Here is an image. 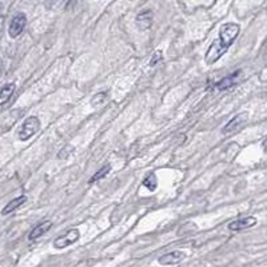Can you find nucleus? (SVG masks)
<instances>
[{"mask_svg":"<svg viewBox=\"0 0 267 267\" xmlns=\"http://www.w3.org/2000/svg\"><path fill=\"white\" fill-rule=\"evenodd\" d=\"M184 258H186V252H183L180 250H174L159 256L158 262L162 266H174V264L182 262Z\"/></svg>","mask_w":267,"mask_h":267,"instance_id":"423d86ee","label":"nucleus"},{"mask_svg":"<svg viewBox=\"0 0 267 267\" xmlns=\"http://www.w3.org/2000/svg\"><path fill=\"white\" fill-rule=\"evenodd\" d=\"M136 26L140 30H148L152 26V20H154V15L150 10H144L142 12H139L136 15Z\"/></svg>","mask_w":267,"mask_h":267,"instance_id":"9d476101","label":"nucleus"},{"mask_svg":"<svg viewBox=\"0 0 267 267\" xmlns=\"http://www.w3.org/2000/svg\"><path fill=\"white\" fill-rule=\"evenodd\" d=\"M143 186L146 187L148 191H155L156 187H158V178L154 172H150V174L146 175V178L143 179Z\"/></svg>","mask_w":267,"mask_h":267,"instance_id":"ddd939ff","label":"nucleus"},{"mask_svg":"<svg viewBox=\"0 0 267 267\" xmlns=\"http://www.w3.org/2000/svg\"><path fill=\"white\" fill-rule=\"evenodd\" d=\"M26 23H27V18H26L23 12L16 14V15L12 18L11 23H10V27H8L10 36L12 38V39L20 36L22 32L24 31Z\"/></svg>","mask_w":267,"mask_h":267,"instance_id":"39448f33","label":"nucleus"},{"mask_svg":"<svg viewBox=\"0 0 267 267\" xmlns=\"http://www.w3.org/2000/svg\"><path fill=\"white\" fill-rule=\"evenodd\" d=\"M248 120V114L247 112H240L238 115H235L228 123L222 128L223 135H230L232 132H236L242 128L243 126L246 124Z\"/></svg>","mask_w":267,"mask_h":267,"instance_id":"20e7f679","label":"nucleus"},{"mask_svg":"<svg viewBox=\"0 0 267 267\" xmlns=\"http://www.w3.org/2000/svg\"><path fill=\"white\" fill-rule=\"evenodd\" d=\"M108 102V94L107 92H99L96 94L95 96L92 98V100H91V104L92 107L98 108V107H103Z\"/></svg>","mask_w":267,"mask_h":267,"instance_id":"4468645a","label":"nucleus"},{"mask_svg":"<svg viewBox=\"0 0 267 267\" xmlns=\"http://www.w3.org/2000/svg\"><path fill=\"white\" fill-rule=\"evenodd\" d=\"M240 32V27L236 23H224L219 28V36L212 42V44L208 47L204 55L206 64L212 66L226 54V51L231 47L234 40L238 38Z\"/></svg>","mask_w":267,"mask_h":267,"instance_id":"f257e3e1","label":"nucleus"},{"mask_svg":"<svg viewBox=\"0 0 267 267\" xmlns=\"http://www.w3.org/2000/svg\"><path fill=\"white\" fill-rule=\"evenodd\" d=\"M14 91H15V84L14 83H7L0 88V106L6 104L11 99Z\"/></svg>","mask_w":267,"mask_h":267,"instance_id":"f8f14e48","label":"nucleus"},{"mask_svg":"<svg viewBox=\"0 0 267 267\" xmlns=\"http://www.w3.org/2000/svg\"><path fill=\"white\" fill-rule=\"evenodd\" d=\"M240 76H242V71L238 70V71H235V72L230 74V75H227V76H224L223 79H220V80L215 84V87H216V90H219V91H224V90L231 88V87L236 86Z\"/></svg>","mask_w":267,"mask_h":267,"instance_id":"0eeeda50","label":"nucleus"},{"mask_svg":"<svg viewBox=\"0 0 267 267\" xmlns=\"http://www.w3.org/2000/svg\"><path fill=\"white\" fill-rule=\"evenodd\" d=\"M2 70H3V62L0 60V74H2Z\"/></svg>","mask_w":267,"mask_h":267,"instance_id":"6ab92c4d","label":"nucleus"},{"mask_svg":"<svg viewBox=\"0 0 267 267\" xmlns=\"http://www.w3.org/2000/svg\"><path fill=\"white\" fill-rule=\"evenodd\" d=\"M27 202V196L26 195H20V196H18V198L12 199L11 202H8L6 204V207L2 210V215H8L12 214L14 211H16L22 204H24Z\"/></svg>","mask_w":267,"mask_h":267,"instance_id":"9b49d317","label":"nucleus"},{"mask_svg":"<svg viewBox=\"0 0 267 267\" xmlns=\"http://www.w3.org/2000/svg\"><path fill=\"white\" fill-rule=\"evenodd\" d=\"M79 238H80V232H79V230H78V228H71V230L67 231L66 234L58 236V238L54 240V247L62 250V248H66V247H68L71 246V244H74V243H76L78 240H79Z\"/></svg>","mask_w":267,"mask_h":267,"instance_id":"7ed1b4c3","label":"nucleus"},{"mask_svg":"<svg viewBox=\"0 0 267 267\" xmlns=\"http://www.w3.org/2000/svg\"><path fill=\"white\" fill-rule=\"evenodd\" d=\"M110 171H111V166H110V164H106L104 167H102L100 170L96 171V172L92 175V178L90 179V183H95L98 182V180H102V179L106 178V176L110 174Z\"/></svg>","mask_w":267,"mask_h":267,"instance_id":"2eb2a0df","label":"nucleus"},{"mask_svg":"<svg viewBox=\"0 0 267 267\" xmlns=\"http://www.w3.org/2000/svg\"><path fill=\"white\" fill-rule=\"evenodd\" d=\"M262 148H263V151H264V152H266V154H267V138L264 139V140H263Z\"/></svg>","mask_w":267,"mask_h":267,"instance_id":"a211bd4d","label":"nucleus"},{"mask_svg":"<svg viewBox=\"0 0 267 267\" xmlns=\"http://www.w3.org/2000/svg\"><path fill=\"white\" fill-rule=\"evenodd\" d=\"M51 227H52V222H51V220H44V222L39 223V224H36V226L31 230V232H30L28 235V239L30 240H36V239H39L40 236H43L46 232H48V231L51 230Z\"/></svg>","mask_w":267,"mask_h":267,"instance_id":"1a4fd4ad","label":"nucleus"},{"mask_svg":"<svg viewBox=\"0 0 267 267\" xmlns=\"http://www.w3.org/2000/svg\"><path fill=\"white\" fill-rule=\"evenodd\" d=\"M256 224V218L255 216H244V218L236 219L228 224L230 231H242L246 228H251Z\"/></svg>","mask_w":267,"mask_h":267,"instance_id":"6e6552de","label":"nucleus"},{"mask_svg":"<svg viewBox=\"0 0 267 267\" xmlns=\"http://www.w3.org/2000/svg\"><path fill=\"white\" fill-rule=\"evenodd\" d=\"M72 152H74V147H71V146L64 147V148L60 151V154H59V159H63L64 154H67V156H70V155L72 154Z\"/></svg>","mask_w":267,"mask_h":267,"instance_id":"f3484780","label":"nucleus"},{"mask_svg":"<svg viewBox=\"0 0 267 267\" xmlns=\"http://www.w3.org/2000/svg\"><path fill=\"white\" fill-rule=\"evenodd\" d=\"M40 128V120L36 116H30L24 120V123L22 124L20 131H19V139L20 140H28L31 136H34L35 134Z\"/></svg>","mask_w":267,"mask_h":267,"instance_id":"f03ea898","label":"nucleus"},{"mask_svg":"<svg viewBox=\"0 0 267 267\" xmlns=\"http://www.w3.org/2000/svg\"><path fill=\"white\" fill-rule=\"evenodd\" d=\"M163 59V55L160 51H156V52L152 55V58H151V60H150V66L151 67H154V66H156L159 63V62L162 60Z\"/></svg>","mask_w":267,"mask_h":267,"instance_id":"dca6fc26","label":"nucleus"}]
</instances>
